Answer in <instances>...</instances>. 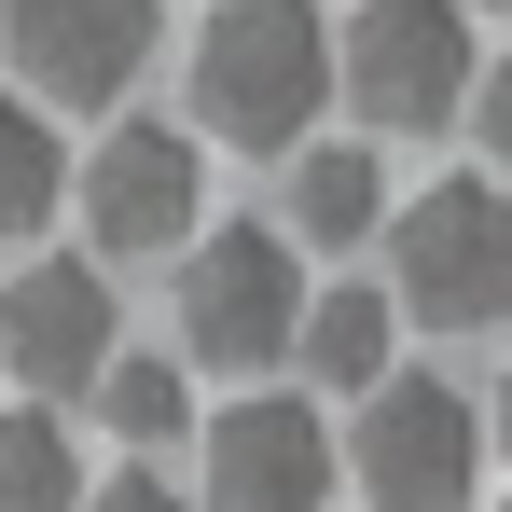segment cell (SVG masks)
Segmentation results:
<instances>
[{"label":"cell","mask_w":512,"mask_h":512,"mask_svg":"<svg viewBox=\"0 0 512 512\" xmlns=\"http://www.w3.org/2000/svg\"><path fill=\"white\" fill-rule=\"evenodd\" d=\"M333 111V28L319 0H222L194 28V125L236 153H305V125Z\"/></svg>","instance_id":"6da1fadb"},{"label":"cell","mask_w":512,"mask_h":512,"mask_svg":"<svg viewBox=\"0 0 512 512\" xmlns=\"http://www.w3.org/2000/svg\"><path fill=\"white\" fill-rule=\"evenodd\" d=\"M485 84V42H471V0H360L333 28V97L374 139H443Z\"/></svg>","instance_id":"7a4b0ae2"},{"label":"cell","mask_w":512,"mask_h":512,"mask_svg":"<svg viewBox=\"0 0 512 512\" xmlns=\"http://www.w3.org/2000/svg\"><path fill=\"white\" fill-rule=\"evenodd\" d=\"M346 485H360L374 512H471V499H485V402L443 388V374H388V388H360Z\"/></svg>","instance_id":"3957f363"},{"label":"cell","mask_w":512,"mask_h":512,"mask_svg":"<svg viewBox=\"0 0 512 512\" xmlns=\"http://www.w3.org/2000/svg\"><path fill=\"white\" fill-rule=\"evenodd\" d=\"M305 333V277H291V222H208L180 250V360L208 374H263Z\"/></svg>","instance_id":"277c9868"},{"label":"cell","mask_w":512,"mask_h":512,"mask_svg":"<svg viewBox=\"0 0 512 512\" xmlns=\"http://www.w3.org/2000/svg\"><path fill=\"white\" fill-rule=\"evenodd\" d=\"M402 319H429V333L512 319V194H499V167L485 180H429L402 208Z\"/></svg>","instance_id":"5b68a950"},{"label":"cell","mask_w":512,"mask_h":512,"mask_svg":"<svg viewBox=\"0 0 512 512\" xmlns=\"http://www.w3.org/2000/svg\"><path fill=\"white\" fill-rule=\"evenodd\" d=\"M111 346H125V305H111L97 263L42 250L28 277H0V374L28 402H84L97 374H111Z\"/></svg>","instance_id":"8992f818"},{"label":"cell","mask_w":512,"mask_h":512,"mask_svg":"<svg viewBox=\"0 0 512 512\" xmlns=\"http://www.w3.org/2000/svg\"><path fill=\"white\" fill-rule=\"evenodd\" d=\"M84 236L97 263H153V250H194V208H208V153L180 125H111L84 153Z\"/></svg>","instance_id":"52a82bcc"},{"label":"cell","mask_w":512,"mask_h":512,"mask_svg":"<svg viewBox=\"0 0 512 512\" xmlns=\"http://www.w3.org/2000/svg\"><path fill=\"white\" fill-rule=\"evenodd\" d=\"M153 28H167V0H0V56L42 97H70V111L139 84L153 70Z\"/></svg>","instance_id":"ba28073f"},{"label":"cell","mask_w":512,"mask_h":512,"mask_svg":"<svg viewBox=\"0 0 512 512\" xmlns=\"http://www.w3.org/2000/svg\"><path fill=\"white\" fill-rule=\"evenodd\" d=\"M346 457H333V416H305V402H222L208 416V512H333Z\"/></svg>","instance_id":"9c48e42d"},{"label":"cell","mask_w":512,"mask_h":512,"mask_svg":"<svg viewBox=\"0 0 512 512\" xmlns=\"http://www.w3.org/2000/svg\"><path fill=\"white\" fill-rule=\"evenodd\" d=\"M291 360H305V388H333V402L388 388V374H402V291H305Z\"/></svg>","instance_id":"30bf717a"},{"label":"cell","mask_w":512,"mask_h":512,"mask_svg":"<svg viewBox=\"0 0 512 512\" xmlns=\"http://www.w3.org/2000/svg\"><path fill=\"white\" fill-rule=\"evenodd\" d=\"M374 222H388L374 139H305V153H291V250H360Z\"/></svg>","instance_id":"8fae6325"},{"label":"cell","mask_w":512,"mask_h":512,"mask_svg":"<svg viewBox=\"0 0 512 512\" xmlns=\"http://www.w3.org/2000/svg\"><path fill=\"white\" fill-rule=\"evenodd\" d=\"M56 194H70L56 111H42V97H0V250H14V236H42V222H56Z\"/></svg>","instance_id":"7c38bea8"},{"label":"cell","mask_w":512,"mask_h":512,"mask_svg":"<svg viewBox=\"0 0 512 512\" xmlns=\"http://www.w3.org/2000/svg\"><path fill=\"white\" fill-rule=\"evenodd\" d=\"M0 512H84V471H70L56 416H0Z\"/></svg>","instance_id":"4fadbf2b"},{"label":"cell","mask_w":512,"mask_h":512,"mask_svg":"<svg viewBox=\"0 0 512 512\" xmlns=\"http://www.w3.org/2000/svg\"><path fill=\"white\" fill-rule=\"evenodd\" d=\"M84 402H97V429H125V443H167V429L194 416V402H180V360H125V346H111V374H97Z\"/></svg>","instance_id":"5bb4252c"},{"label":"cell","mask_w":512,"mask_h":512,"mask_svg":"<svg viewBox=\"0 0 512 512\" xmlns=\"http://www.w3.org/2000/svg\"><path fill=\"white\" fill-rule=\"evenodd\" d=\"M471 125H485V167L512 180V56L485 70V84H471Z\"/></svg>","instance_id":"9a60e30c"},{"label":"cell","mask_w":512,"mask_h":512,"mask_svg":"<svg viewBox=\"0 0 512 512\" xmlns=\"http://www.w3.org/2000/svg\"><path fill=\"white\" fill-rule=\"evenodd\" d=\"M84 512H180L153 471H111V485H84Z\"/></svg>","instance_id":"2e32d148"},{"label":"cell","mask_w":512,"mask_h":512,"mask_svg":"<svg viewBox=\"0 0 512 512\" xmlns=\"http://www.w3.org/2000/svg\"><path fill=\"white\" fill-rule=\"evenodd\" d=\"M485 443H512V374H499V402H485Z\"/></svg>","instance_id":"e0dca14e"},{"label":"cell","mask_w":512,"mask_h":512,"mask_svg":"<svg viewBox=\"0 0 512 512\" xmlns=\"http://www.w3.org/2000/svg\"><path fill=\"white\" fill-rule=\"evenodd\" d=\"M499 14H512V0H499Z\"/></svg>","instance_id":"ac0fdd59"},{"label":"cell","mask_w":512,"mask_h":512,"mask_svg":"<svg viewBox=\"0 0 512 512\" xmlns=\"http://www.w3.org/2000/svg\"><path fill=\"white\" fill-rule=\"evenodd\" d=\"M499 512H512V499H499Z\"/></svg>","instance_id":"d6986e66"}]
</instances>
